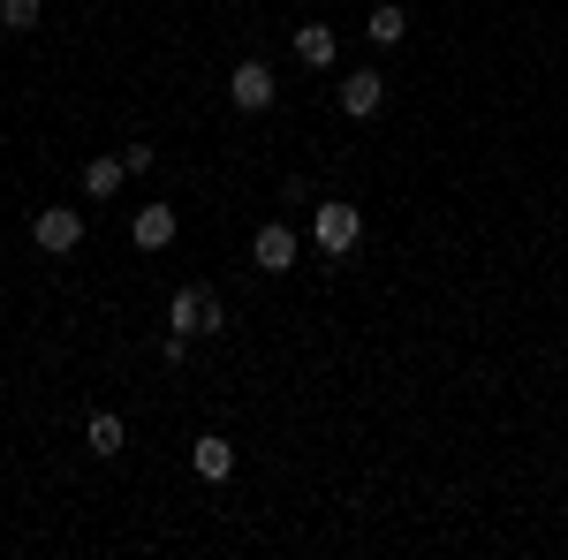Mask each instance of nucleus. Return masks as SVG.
<instances>
[{
    "label": "nucleus",
    "instance_id": "nucleus-14",
    "mask_svg": "<svg viewBox=\"0 0 568 560\" xmlns=\"http://www.w3.org/2000/svg\"><path fill=\"white\" fill-rule=\"evenodd\" d=\"M182 356H190V334H168V342H160V364H168V371H182Z\"/></svg>",
    "mask_w": 568,
    "mask_h": 560
},
{
    "label": "nucleus",
    "instance_id": "nucleus-9",
    "mask_svg": "<svg viewBox=\"0 0 568 560\" xmlns=\"http://www.w3.org/2000/svg\"><path fill=\"white\" fill-rule=\"evenodd\" d=\"M84 447L99 455V462H114V455L130 447V425H122L114 409H99V417H84Z\"/></svg>",
    "mask_w": 568,
    "mask_h": 560
},
{
    "label": "nucleus",
    "instance_id": "nucleus-3",
    "mask_svg": "<svg viewBox=\"0 0 568 560\" xmlns=\"http://www.w3.org/2000/svg\"><path fill=\"white\" fill-rule=\"evenodd\" d=\"M31 243H39L45 258H69V251L84 243V213H77V205H45V213L31 220Z\"/></svg>",
    "mask_w": 568,
    "mask_h": 560
},
{
    "label": "nucleus",
    "instance_id": "nucleus-13",
    "mask_svg": "<svg viewBox=\"0 0 568 560\" xmlns=\"http://www.w3.org/2000/svg\"><path fill=\"white\" fill-rule=\"evenodd\" d=\"M0 23H8V31H31V23H39V0H0Z\"/></svg>",
    "mask_w": 568,
    "mask_h": 560
},
{
    "label": "nucleus",
    "instance_id": "nucleus-5",
    "mask_svg": "<svg viewBox=\"0 0 568 560\" xmlns=\"http://www.w3.org/2000/svg\"><path fill=\"white\" fill-rule=\"evenodd\" d=\"M227 99H235L243 114H265V106H273V69H265V61H235V77H227Z\"/></svg>",
    "mask_w": 568,
    "mask_h": 560
},
{
    "label": "nucleus",
    "instance_id": "nucleus-11",
    "mask_svg": "<svg viewBox=\"0 0 568 560\" xmlns=\"http://www.w3.org/2000/svg\"><path fill=\"white\" fill-rule=\"evenodd\" d=\"M402 31H409V16H402L394 0H379V8L364 16V39H372V45H402Z\"/></svg>",
    "mask_w": 568,
    "mask_h": 560
},
{
    "label": "nucleus",
    "instance_id": "nucleus-6",
    "mask_svg": "<svg viewBox=\"0 0 568 560\" xmlns=\"http://www.w3.org/2000/svg\"><path fill=\"white\" fill-rule=\"evenodd\" d=\"M251 258H258L265 273H288V265H296V227H288V220H265L258 243H251Z\"/></svg>",
    "mask_w": 568,
    "mask_h": 560
},
{
    "label": "nucleus",
    "instance_id": "nucleus-1",
    "mask_svg": "<svg viewBox=\"0 0 568 560\" xmlns=\"http://www.w3.org/2000/svg\"><path fill=\"white\" fill-rule=\"evenodd\" d=\"M220 326H227V310H220L213 288H175L168 296V334H190L197 342V334H220Z\"/></svg>",
    "mask_w": 568,
    "mask_h": 560
},
{
    "label": "nucleus",
    "instance_id": "nucleus-8",
    "mask_svg": "<svg viewBox=\"0 0 568 560\" xmlns=\"http://www.w3.org/2000/svg\"><path fill=\"white\" fill-rule=\"evenodd\" d=\"M190 470L205 477V485H227V477H235V447H227L220 431H205V439L190 447Z\"/></svg>",
    "mask_w": 568,
    "mask_h": 560
},
{
    "label": "nucleus",
    "instance_id": "nucleus-7",
    "mask_svg": "<svg viewBox=\"0 0 568 560\" xmlns=\"http://www.w3.org/2000/svg\"><path fill=\"white\" fill-rule=\"evenodd\" d=\"M175 227H182L175 205H144V213L130 220V243H136V251H168V243H175Z\"/></svg>",
    "mask_w": 568,
    "mask_h": 560
},
{
    "label": "nucleus",
    "instance_id": "nucleus-2",
    "mask_svg": "<svg viewBox=\"0 0 568 560\" xmlns=\"http://www.w3.org/2000/svg\"><path fill=\"white\" fill-rule=\"evenodd\" d=\"M356 235H364V213H356V205H342V197H326V205L311 213V243H318L326 258H349Z\"/></svg>",
    "mask_w": 568,
    "mask_h": 560
},
{
    "label": "nucleus",
    "instance_id": "nucleus-10",
    "mask_svg": "<svg viewBox=\"0 0 568 560\" xmlns=\"http://www.w3.org/2000/svg\"><path fill=\"white\" fill-rule=\"evenodd\" d=\"M296 61H304V69H334V61H342V39H334L326 23H296Z\"/></svg>",
    "mask_w": 568,
    "mask_h": 560
},
{
    "label": "nucleus",
    "instance_id": "nucleus-4",
    "mask_svg": "<svg viewBox=\"0 0 568 560\" xmlns=\"http://www.w3.org/2000/svg\"><path fill=\"white\" fill-rule=\"evenodd\" d=\"M379 106H387V77H379V69H349V77H342V114L372 122Z\"/></svg>",
    "mask_w": 568,
    "mask_h": 560
},
{
    "label": "nucleus",
    "instance_id": "nucleus-12",
    "mask_svg": "<svg viewBox=\"0 0 568 560\" xmlns=\"http://www.w3.org/2000/svg\"><path fill=\"white\" fill-rule=\"evenodd\" d=\"M122 160H84V197H99V205H106V197H114V190H122Z\"/></svg>",
    "mask_w": 568,
    "mask_h": 560
}]
</instances>
